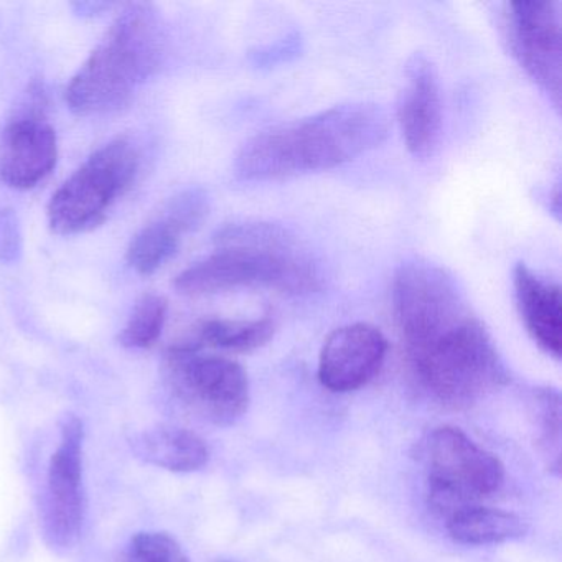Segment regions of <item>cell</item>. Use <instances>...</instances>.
<instances>
[{
    "label": "cell",
    "instance_id": "7a4b0ae2",
    "mask_svg": "<svg viewBox=\"0 0 562 562\" xmlns=\"http://www.w3.org/2000/svg\"><path fill=\"white\" fill-rule=\"evenodd\" d=\"M387 136L390 116L380 104H338L246 140L236 156L235 173L246 182H268L322 172L376 149Z\"/></svg>",
    "mask_w": 562,
    "mask_h": 562
},
{
    "label": "cell",
    "instance_id": "8992f818",
    "mask_svg": "<svg viewBox=\"0 0 562 562\" xmlns=\"http://www.w3.org/2000/svg\"><path fill=\"white\" fill-rule=\"evenodd\" d=\"M139 167V154L116 139L93 154L48 203V223L58 235H77L103 222L117 196L126 192Z\"/></svg>",
    "mask_w": 562,
    "mask_h": 562
},
{
    "label": "cell",
    "instance_id": "44dd1931",
    "mask_svg": "<svg viewBox=\"0 0 562 562\" xmlns=\"http://www.w3.org/2000/svg\"><path fill=\"white\" fill-rule=\"evenodd\" d=\"M22 249L21 226L12 210L0 209V261L18 259Z\"/></svg>",
    "mask_w": 562,
    "mask_h": 562
},
{
    "label": "cell",
    "instance_id": "4fadbf2b",
    "mask_svg": "<svg viewBox=\"0 0 562 562\" xmlns=\"http://www.w3.org/2000/svg\"><path fill=\"white\" fill-rule=\"evenodd\" d=\"M513 288L526 330L541 350L559 360L562 353L561 288L536 274L525 262L516 265L513 271Z\"/></svg>",
    "mask_w": 562,
    "mask_h": 562
},
{
    "label": "cell",
    "instance_id": "7402d4cb",
    "mask_svg": "<svg viewBox=\"0 0 562 562\" xmlns=\"http://www.w3.org/2000/svg\"><path fill=\"white\" fill-rule=\"evenodd\" d=\"M218 562H238V561H218Z\"/></svg>",
    "mask_w": 562,
    "mask_h": 562
},
{
    "label": "cell",
    "instance_id": "8fae6325",
    "mask_svg": "<svg viewBox=\"0 0 562 562\" xmlns=\"http://www.w3.org/2000/svg\"><path fill=\"white\" fill-rule=\"evenodd\" d=\"M404 87L397 103V121L407 150L414 157L432 156L442 131L439 74L427 55L414 54L404 67Z\"/></svg>",
    "mask_w": 562,
    "mask_h": 562
},
{
    "label": "cell",
    "instance_id": "d6986e66",
    "mask_svg": "<svg viewBox=\"0 0 562 562\" xmlns=\"http://www.w3.org/2000/svg\"><path fill=\"white\" fill-rule=\"evenodd\" d=\"M167 301L162 295L146 294L134 305L126 327L121 330L120 344L134 350H146L159 340L167 318Z\"/></svg>",
    "mask_w": 562,
    "mask_h": 562
},
{
    "label": "cell",
    "instance_id": "52a82bcc",
    "mask_svg": "<svg viewBox=\"0 0 562 562\" xmlns=\"http://www.w3.org/2000/svg\"><path fill=\"white\" fill-rule=\"evenodd\" d=\"M426 465L430 503L446 516L476 505L505 482V467L498 457L452 426L430 432Z\"/></svg>",
    "mask_w": 562,
    "mask_h": 562
},
{
    "label": "cell",
    "instance_id": "ac0fdd59",
    "mask_svg": "<svg viewBox=\"0 0 562 562\" xmlns=\"http://www.w3.org/2000/svg\"><path fill=\"white\" fill-rule=\"evenodd\" d=\"M561 394L554 387H538L532 397L536 446L549 470L561 467Z\"/></svg>",
    "mask_w": 562,
    "mask_h": 562
},
{
    "label": "cell",
    "instance_id": "ffe728a7",
    "mask_svg": "<svg viewBox=\"0 0 562 562\" xmlns=\"http://www.w3.org/2000/svg\"><path fill=\"white\" fill-rule=\"evenodd\" d=\"M121 562H192L176 538L162 531L137 532L124 549Z\"/></svg>",
    "mask_w": 562,
    "mask_h": 562
},
{
    "label": "cell",
    "instance_id": "e0dca14e",
    "mask_svg": "<svg viewBox=\"0 0 562 562\" xmlns=\"http://www.w3.org/2000/svg\"><path fill=\"white\" fill-rule=\"evenodd\" d=\"M183 235L186 233L172 220L160 216L134 236L127 248V265L137 274H154L176 255Z\"/></svg>",
    "mask_w": 562,
    "mask_h": 562
},
{
    "label": "cell",
    "instance_id": "30bf717a",
    "mask_svg": "<svg viewBox=\"0 0 562 562\" xmlns=\"http://www.w3.org/2000/svg\"><path fill=\"white\" fill-rule=\"evenodd\" d=\"M387 340L370 324L345 325L328 335L318 358V380L334 393L370 383L386 360Z\"/></svg>",
    "mask_w": 562,
    "mask_h": 562
},
{
    "label": "cell",
    "instance_id": "3957f363",
    "mask_svg": "<svg viewBox=\"0 0 562 562\" xmlns=\"http://www.w3.org/2000/svg\"><path fill=\"white\" fill-rule=\"evenodd\" d=\"M218 249L177 276V292L189 297L272 289L301 295L317 291L321 272L308 249L282 225L239 222L223 226Z\"/></svg>",
    "mask_w": 562,
    "mask_h": 562
},
{
    "label": "cell",
    "instance_id": "5b68a950",
    "mask_svg": "<svg viewBox=\"0 0 562 562\" xmlns=\"http://www.w3.org/2000/svg\"><path fill=\"white\" fill-rule=\"evenodd\" d=\"M162 374L180 404L213 426H232L248 411V373L232 358L177 344L164 357Z\"/></svg>",
    "mask_w": 562,
    "mask_h": 562
},
{
    "label": "cell",
    "instance_id": "9a60e30c",
    "mask_svg": "<svg viewBox=\"0 0 562 562\" xmlns=\"http://www.w3.org/2000/svg\"><path fill=\"white\" fill-rule=\"evenodd\" d=\"M528 529V522L521 516L482 505L465 506L447 516L450 538L467 546L516 541L525 538Z\"/></svg>",
    "mask_w": 562,
    "mask_h": 562
},
{
    "label": "cell",
    "instance_id": "5bb4252c",
    "mask_svg": "<svg viewBox=\"0 0 562 562\" xmlns=\"http://www.w3.org/2000/svg\"><path fill=\"white\" fill-rule=\"evenodd\" d=\"M131 447L144 462L169 472H196L210 459L209 447L199 434L164 424L134 434Z\"/></svg>",
    "mask_w": 562,
    "mask_h": 562
},
{
    "label": "cell",
    "instance_id": "7c38bea8",
    "mask_svg": "<svg viewBox=\"0 0 562 562\" xmlns=\"http://www.w3.org/2000/svg\"><path fill=\"white\" fill-rule=\"evenodd\" d=\"M57 160V134L41 117H18L0 136V182L11 189H34Z\"/></svg>",
    "mask_w": 562,
    "mask_h": 562
},
{
    "label": "cell",
    "instance_id": "9c48e42d",
    "mask_svg": "<svg viewBox=\"0 0 562 562\" xmlns=\"http://www.w3.org/2000/svg\"><path fill=\"white\" fill-rule=\"evenodd\" d=\"M561 5L554 0H516L508 5L513 55L555 106L561 104Z\"/></svg>",
    "mask_w": 562,
    "mask_h": 562
},
{
    "label": "cell",
    "instance_id": "2e32d148",
    "mask_svg": "<svg viewBox=\"0 0 562 562\" xmlns=\"http://www.w3.org/2000/svg\"><path fill=\"white\" fill-rule=\"evenodd\" d=\"M276 334L274 318L233 321V318H209L193 328L192 335L180 344L187 347L215 348V350L248 353L265 347Z\"/></svg>",
    "mask_w": 562,
    "mask_h": 562
},
{
    "label": "cell",
    "instance_id": "ba28073f",
    "mask_svg": "<svg viewBox=\"0 0 562 562\" xmlns=\"http://www.w3.org/2000/svg\"><path fill=\"white\" fill-rule=\"evenodd\" d=\"M83 423L67 417L48 465L42 528L52 548H71L83 525Z\"/></svg>",
    "mask_w": 562,
    "mask_h": 562
},
{
    "label": "cell",
    "instance_id": "6da1fadb",
    "mask_svg": "<svg viewBox=\"0 0 562 562\" xmlns=\"http://www.w3.org/2000/svg\"><path fill=\"white\" fill-rule=\"evenodd\" d=\"M393 312L414 374L442 406L467 409L508 380L488 328L442 266L404 261L393 279Z\"/></svg>",
    "mask_w": 562,
    "mask_h": 562
},
{
    "label": "cell",
    "instance_id": "277c9868",
    "mask_svg": "<svg viewBox=\"0 0 562 562\" xmlns=\"http://www.w3.org/2000/svg\"><path fill=\"white\" fill-rule=\"evenodd\" d=\"M166 48L162 21L149 4H131L80 68L67 103L80 116L120 110L156 74Z\"/></svg>",
    "mask_w": 562,
    "mask_h": 562
}]
</instances>
